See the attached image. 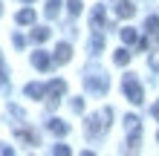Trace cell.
Segmentation results:
<instances>
[{
	"mask_svg": "<svg viewBox=\"0 0 159 156\" xmlns=\"http://www.w3.org/2000/svg\"><path fill=\"white\" fill-rule=\"evenodd\" d=\"M110 118H113V110L104 107V110H98V113H93L87 122H84V130H87L90 139H98V136H104L107 133V127H110Z\"/></svg>",
	"mask_w": 159,
	"mask_h": 156,
	"instance_id": "1",
	"label": "cell"
},
{
	"mask_svg": "<svg viewBox=\"0 0 159 156\" xmlns=\"http://www.w3.org/2000/svg\"><path fill=\"white\" fill-rule=\"evenodd\" d=\"M84 87L90 90V93H107L110 90V78H107V72L104 69H98V67H87L84 69Z\"/></svg>",
	"mask_w": 159,
	"mask_h": 156,
	"instance_id": "2",
	"label": "cell"
},
{
	"mask_svg": "<svg viewBox=\"0 0 159 156\" xmlns=\"http://www.w3.org/2000/svg\"><path fill=\"white\" fill-rule=\"evenodd\" d=\"M121 93H125V98L133 101V104H142L145 101V93H142V87H139V81L133 75H127L125 81H121Z\"/></svg>",
	"mask_w": 159,
	"mask_h": 156,
	"instance_id": "3",
	"label": "cell"
},
{
	"mask_svg": "<svg viewBox=\"0 0 159 156\" xmlns=\"http://www.w3.org/2000/svg\"><path fill=\"white\" fill-rule=\"evenodd\" d=\"M46 93H49V107H58V101H61V96L67 93V81H61V78H55V81H49V87H46Z\"/></svg>",
	"mask_w": 159,
	"mask_h": 156,
	"instance_id": "4",
	"label": "cell"
},
{
	"mask_svg": "<svg viewBox=\"0 0 159 156\" xmlns=\"http://www.w3.org/2000/svg\"><path fill=\"white\" fill-rule=\"evenodd\" d=\"M46 130H49L52 136H67L70 133V124L61 122V118H49V122H46Z\"/></svg>",
	"mask_w": 159,
	"mask_h": 156,
	"instance_id": "5",
	"label": "cell"
},
{
	"mask_svg": "<svg viewBox=\"0 0 159 156\" xmlns=\"http://www.w3.org/2000/svg\"><path fill=\"white\" fill-rule=\"evenodd\" d=\"M70 58H72V47H70V43H58V47H55L52 61H55V64H67Z\"/></svg>",
	"mask_w": 159,
	"mask_h": 156,
	"instance_id": "6",
	"label": "cell"
},
{
	"mask_svg": "<svg viewBox=\"0 0 159 156\" xmlns=\"http://www.w3.org/2000/svg\"><path fill=\"white\" fill-rule=\"evenodd\" d=\"M49 64H52V58H49V55H46L43 49H38V52H32V67L35 69H49Z\"/></svg>",
	"mask_w": 159,
	"mask_h": 156,
	"instance_id": "7",
	"label": "cell"
},
{
	"mask_svg": "<svg viewBox=\"0 0 159 156\" xmlns=\"http://www.w3.org/2000/svg\"><path fill=\"white\" fill-rule=\"evenodd\" d=\"M116 15L125 17V20H127V17H133L136 15V3H130V0H119V3H116Z\"/></svg>",
	"mask_w": 159,
	"mask_h": 156,
	"instance_id": "8",
	"label": "cell"
},
{
	"mask_svg": "<svg viewBox=\"0 0 159 156\" xmlns=\"http://www.w3.org/2000/svg\"><path fill=\"white\" fill-rule=\"evenodd\" d=\"M107 20V15H104V6H96L93 9V15H90V23H93V29H101Z\"/></svg>",
	"mask_w": 159,
	"mask_h": 156,
	"instance_id": "9",
	"label": "cell"
},
{
	"mask_svg": "<svg viewBox=\"0 0 159 156\" xmlns=\"http://www.w3.org/2000/svg\"><path fill=\"white\" fill-rule=\"evenodd\" d=\"M23 93L29 96V98H43V96H46V87H43V84H35V81H32V84H26V87H23Z\"/></svg>",
	"mask_w": 159,
	"mask_h": 156,
	"instance_id": "10",
	"label": "cell"
},
{
	"mask_svg": "<svg viewBox=\"0 0 159 156\" xmlns=\"http://www.w3.org/2000/svg\"><path fill=\"white\" fill-rule=\"evenodd\" d=\"M15 20L20 23V26H29V23H35V9H20Z\"/></svg>",
	"mask_w": 159,
	"mask_h": 156,
	"instance_id": "11",
	"label": "cell"
},
{
	"mask_svg": "<svg viewBox=\"0 0 159 156\" xmlns=\"http://www.w3.org/2000/svg\"><path fill=\"white\" fill-rule=\"evenodd\" d=\"M49 29H46V26H35V29H32V41L35 43H43V41H49Z\"/></svg>",
	"mask_w": 159,
	"mask_h": 156,
	"instance_id": "12",
	"label": "cell"
},
{
	"mask_svg": "<svg viewBox=\"0 0 159 156\" xmlns=\"http://www.w3.org/2000/svg\"><path fill=\"white\" fill-rule=\"evenodd\" d=\"M101 49H104V38H101L98 29H96V35H93V41H90V55H98Z\"/></svg>",
	"mask_w": 159,
	"mask_h": 156,
	"instance_id": "13",
	"label": "cell"
},
{
	"mask_svg": "<svg viewBox=\"0 0 159 156\" xmlns=\"http://www.w3.org/2000/svg\"><path fill=\"white\" fill-rule=\"evenodd\" d=\"M125 127H127V133H142V124H139V116H125Z\"/></svg>",
	"mask_w": 159,
	"mask_h": 156,
	"instance_id": "14",
	"label": "cell"
},
{
	"mask_svg": "<svg viewBox=\"0 0 159 156\" xmlns=\"http://www.w3.org/2000/svg\"><path fill=\"white\" fill-rule=\"evenodd\" d=\"M145 29L159 38V15H151V17H148V20H145Z\"/></svg>",
	"mask_w": 159,
	"mask_h": 156,
	"instance_id": "15",
	"label": "cell"
},
{
	"mask_svg": "<svg viewBox=\"0 0 159 156\" xmlns=\"http://www.w3.org/2000/svg\"><path fill=\"white\" fill-rule=\"evenodd\" d=\"M61 12V0H46V17H58Z\"/></svg>",
	"mask_w": 159,
	"mask_h": 156,
	"instance_id": "16",
	"label": "cell"
},
{
	"mask_svg": "<svg viewBox=\"0 0 159 156\" xmlns=\"http://www.w3.org/2000/svg\"><path fill=\"white\" fill-rule=\"evenodd\" d=\"M17 139H23L26 145H38V133H32V130H17Z\"/></svg>",
	"mask_w": 159,
	"mask_h": 156,
	"instance_id": "17",
	"label": "cell"
},
{
	"mask_svg": "<svg viewBox=\"0 0 159 156\" xmlns=\"http://www.w3.org/2000/svg\"><path fill=\"white\" fill-rule=\"evenodd\" d=\"M121 41H125V43H136V41H139L136 29H130V26H125V29H121Z\"/></svg>",
	"mask_w": 159,
	"mask_h": 156,
	"instance_id": "18",
	"label": "cell"
},
{
	"mask_svg": "<svg viewBox=\"0 0 159 156\" xmlns=\"http://www.w3.org/2000/svg\"><path fill=\"white\" fill-rule=\"evenodd\" d=\"M113 61L119 64V67H125V64H130V52H127L125 47H121V49H119V52L113 55Z\"/></svg>",
	"mask_w": 159,
	"mask_h": 156,
	"instance_id": "19",
	"label": "cell"
},
{
	"mask_svg": "<svg viewBox=\"0 0 159 156\" xmlns=\"http://www.w3.org/2000/svg\"><path fill=\"white\" fill-rule=\"evenodd\" d=\"M67 9H70V15H81L84 3H81V0H67Z\"/></svg>",
	"mask_w": 159,
	"mask_h": 156,
	"instance_id": "20",
	"label": "cell"
},
{
	"mask_svg": "<svg viewBox=\"0 0 159 156\" xmlns=\"http://www.w3.org/2000/svg\"><path fill=\"white\" fill-rule=\"evenodd\" d=\"M52 153H58V156H70V148H67V145H52Z\"/></svg>",
	"mask_w": 159,
	"mask_h": 156,
	"instance_id": "21",
	"label": "cell"
},
{
	"mask_svg": "<svg viewBox=\"0 0 159 156\" xmlns=\"http://www.w3.org/2000/svg\"><path fill=\"white\" fill-rule=\"evenodd\" d=\"M148 64H151V69H153V72H159V52H153L151 58H148Z\"/></svg>",
	"mask_w": 159,
	"mask_h": 156,
	"instance_id": "22",
	"label": "cell"
},
{
	"mask_svg": "<svg viewBox=\"0 0 159 156\" xmlns=\"http://www.w3.org/2000/svg\"><path fill=\"white\" fill-rule=\"evenodd\" d=\"M9 113H12L15 118H20V122L26 118V116H23V110H20V107H15V104H9Z\"/></svg>",
	"mask_w": 159,
	"mask_h": 156,
	"instance_id": "23",
	"label": "cell"
},
{
	"mask_svg": "<svg viewBox=\"0 0 159 156\" xmlns=\"http://www.w3.org/2000/svg\"><path fill=\"white\" fill-rule=\"evenodd\" d=\"M70 107L75 110V113H81V110H84V98H72V101H70Z\"/></svg>",
	"mask_w": 159,
	"mask_h": 156,
	"instance_id": "24",
	"label": "cell"
},
{
	"mask_svg": "<svg viewBox=\"0 0 159 156\" xmlns=\"http://www.w3.org/2000/svg\"><path fill=\"white\" fill-rule=\"evenodd\" d=\"M12 43H15V47H17V49H20V47H23V43H26V38H23V35H15V38H12Z\"/></svg>",
	"mask_w": 159,
	"mask_h": 156,
	"instance_id": "25",
	"label": "cell"
},
{
	"mask_svg": "<svg viewBox=\"0 0 159 156\" xmlns=\"http://www.w3.org/2000/svg\"><path fill=\"white\" fill-rule=\"evenodd\" d=\"M0 153H3V156H12L15 150H12V148H9V145H0Z\"/></svg>",
	"mask_w": 159,
	"mask_h": 156,
	"instance_id": "26",
	"label": "cell"
},
{
	"mask_svg": "<svg viewBox=\"0 0 159 156\" xmlns=\"http://www.w3.org/2000/svg\"><path fill=\"white\" fill-rule=\"evenodd\" d=\"M151 113H153V118H156V122H159V101H156V104L151 107Z\"/></svg>",
	"mask_w": 159,
	"mask_h": 156,
	"instance_id": "27",
	"label": "cell"
},
{
	"mask_svg": "<svg viewBox=\"0 0 159 156\" xmlns=\"http://www.w3.org/2000/svg\"><path fill=\"white\" fill-rule=\"evenodd\" d=\"M0 87H6V72L0 69Z\"/></svg>",
	"mask_w": 159,
	"mask_h": 156,
	"instance_id": "28",
	"label": "cell"
},
{
	"mask_svg": "<svg viewBox=\"0 0 159 156\" xmlns=\"http://www.w3.org/2000/svg\"><path fill=\"white\" fill-rule=\"evenodd\" d=\"M26 3H35V0H26Z\"/></svg>",
	"mask_w": 159,
	"mask_h": 156,
	"instance_id": "29",
	"label": "cell"
},
{
	"mask_svg": "<svg viewBox=\"0 0 159 156\" xmlns=\"http://www.w3.org/2000/svg\"><path fill=\"white\" fill-rule=\"evenodd\" d=\"M0 15H3V9H0Z\"/></svg>",
	"mask_w": 159,
	"mask_h": 156,
	"instance_id": "30",
	"label": "cell"
},
{
	"mask_svg": "<svg viewBox=\"0 0 159 156\" xmlns=\"http://www.w3.org/2000/svg\"><path fill=\"white\" fill-rule=\"evenodd\" d=\"M156 139H159V136H156Z\"/></svg>",
	"mask_w": 159,
	"mask_h": 156,
	"instance_id": "31",
	"label": "cell"
}]
</instances>
